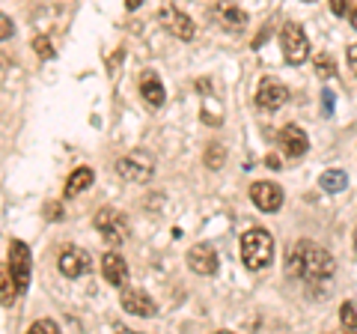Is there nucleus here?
<instances>
[{
	"label": "nucleus",
	"instance_id": "1",
	"mask_svg": "<svg viewBox=\"0 0 357 334\" xmlns=\"http://www.w3.org/2000/svg\"><path fill=\"white\" fill-rule=\"evenodd\" d=\"M333 272H337V263H333L331 251L319 248L307 239L292 242L286 251V275L289 277H298V281H307V284H321V281H331Z\"/></svg>",
	"mask_w": 357,
	"mask_h": 334
},
{
	"label": "nucleus",
	"instance_id": "2",
	"mask_svg": "<svg viewBox=\"0 0 357 334\" xmlns=\"http://www.w3.org/2000/svg\"><path fill=\"white\" fill-rule=\"evenodd\" d=\"M241 260L250 272H262L274 263V236L265 227H250L241 233Z\"/></svg>",
	"mask_w": 357,
	"mask_h": 334
},
{
	"label": "nucleus",
	"instance_id": "3",
	"mask_svg": "<svg viewBox=\"0 0 357 334\" xmlns=\"http://www.w3.org/2000/svg\"><path fill=\"white\" fill-rule=\"evenodd\" d=\"M280 45H283V60L289 66H304L310 60V39L301 24L295 21H286L280 30Z\"/></svg>",
	"mask_w": 357,
	"mask_h": 334
},
{
	"label": "nucleus",
	"instance_id": "4",
	"mask_svg": "<svg viewBox=\"0 0 357 334\" xmlns=\"http://www.w3.org/2000/svg\"><path fill=\"white\" fill-rule=\"evenodd\" d=\"M116 173L126 182L146 185L152 180V173H155V159H152L149 152H143V150H134V152L122 155V159L116 161Z\"/></svg>",
	"mask_w": 357,
	"mask_h": 334
},
{
	"label": "nucleus",
	"instance_id": "5",
	"mask_svg": "<svg viewBox=\"0 0 357 334\" xmlns=\"http://www.w3.org/2000/svg\"><path fill=\"white\" fill-rule=\"evenodd\" d=\"M96 230L105 236L107 245H114V248H119V245H126L128 239V218L119 212V209H98L96 218H93Z\"/></svg>",
	"mask_w": 357,
	"mask_h": 334
},
{
	"label": "nucleus",
	"instance_id": "6",
	"mask_svg": "<svg viewBox=\"0 0 357 334\" xmlns=\"http://www.w3.org/2000/svg\"><path fill=\"white\" fill-rule=\"evenodd\" d=\"M158 21H161V27L170 33V36H176L178 42H191L197 36V24L191 21V15L182 13V9H176V6H164L158 13Z\"/></svg>",
	"mask_w": 357,
	"mask_h": 334
},
{
	"label": "nucleus",
	"instance_id": "7",
	"mask_svg": "<svg viewBox=\"0 0 357 334\" xmlns=\"http://www.w3.org/2000/svg\"><path fill=\"white\" fill-rule=\"evenodd\" d=\"M289 102V90L283 81L277 78H262L259 87H256V108L265 110V114H274Z\"/></svg>",
	"mask_w": 357,
	"mask_h": 334
},
{
	"label": "nucleus",
	"instance_id": "8",
	"mask_svg": "<svg viewBox=\"0 0 357 334\" xmlns=\"http://www.w3.org/2000/svg\"><path fill=\"white\" fill-rule=\"evenodd\" d=\"M9 272L15 275V281H18V289L21 293H27V286H30V272H33V257H30V248L21 239H13L9 242Z\"/></svg>",
	"mask_w": 357,
	"mask_h": 334
},
{
	"label": "nucleus",
	"instance_id": "9",
	"mask_svg": "<svg viewBox=\"0 0 357 334\" xmlns=\"http://www.w3.org/2000/svg\"><path fill=\"white\" fill-rule=\"evenodd\" d=\"M185 260H188V269H191L194 275H199V277H211L218 272V266H220L218 251L211 248L208 242H197L194 248L185 254Z\"/></svg>",
	"mask_w": 357,
	"mask_h": 334
},
{
	"label": "nucleus",
	"instance_id": "10",
	"mask_svg": "<svg viewBox=\"0 0 357 334\" xmlns=\"http://www.w3.org/2000/svg\"><path fill=\"white\" fill-rule=\"evenodd\" d=\"M250 200H253V206L259 209V212L274 215V212H280L283 209V188L274 185V182H256L250 188Z\"/></svg>",
	"mask_w": 357,
	"mask_h": 334
},
{
	"label": "nucleus",
	"instance_id": "11",
	"mask_svg": "<svg viewBox=\"0 0 357 334\" xmlns=\"http://www.w3.org/2000/svg\"><path fill=\"white\" fill-rule=\"evenodd\" d=\"M119 305H122L126 314L140 317V319H149V317H155V310H158V307H155V302L146 293H143V289H134V286H122Z\"/></svg>",
	"mask_w": 357,
	"mask_h": 334
},
{
	"label": "nucleus",
	"instance_id": "12",
	"mask_svg": "<svg viewBox=\"0 0 357 334\" xmlns=\"http://www.w3.org/2000/svg\"><path fill=\"white\" fill-rule=\"evenodd\" d=\"M215 21L227 33H241L248 27V13L236 3V0H218L215 3Z\"/></svg>",
	"mask_w": 357,
	"mask_h": 334
},
{
	"label": "nucleus",
	"instance_id": "13",
	"mask_svg": "<svg viewBox=\"0 0 357 334\" xmlns=\"http://www.w3.org/2000/svg\"><path fill=\"white\" fill-rule=\"evenodd\" d=\"M277 143H280V150L289 155V159H301V155H307L310 150V138L307 131L295 126V122H289V126L280 129V135H277Z\"/></svg>",
	"mask_w": 357,
	"mask_h": 334
},
{
	"label": "nucleus",
	"instance_id": "14",
	"mask_svg": "<svg viewBox=\"0 0 357 334\" xmlns=\"http://www.w3.org/2000/svg\"><path fill=\"white\" fill-rule=\"evenodd\" d=\"M60 272L66 275V277H81V275H86L89 272V266H93V260H89V254L84 251V248H75V245H69V248H63L60 251Z\"/></svg>",
	"mask_w": 357,
	"mask_h": 334
},
{
	"label": "nucleus",
	"instance_id": "15",
	"mask_svg": "<svg viewBox=\"0 0 357 334\" xmlns=\"http://www.w3.org/2000/svg\"><path fill=\"white\" fill-rule=\"evenodd\" d=\"M102 275H105V281L110 284V286H126V281H128V263H126V257L122 254H116V251H105V257H102Z\"/></svg>",
	"mask_w": 357,
	"mask_h": 334
},
{
	"label": "nucleus",
	"instance_id": "16",
	"mask_svg": "<svg viewBox=\"0 0 357 334\" xmlns=\"http://www.w3.org/2000/svg\"><path fill=\"white\" fill-rule=\"evenodd\" d=\"M140 96H143V102H146L149 108H155V110H158L167 102V93H164L161 78L155 75L152 69H146V72L140 75Z\"/></svg>",
	"mask_w": 357,
	"mask_h": 334
},
{
	"label": "nucleus",
	"instance_id": "17",
	"mask_svg": "<svg viewBox=\"0 0 357 334\" xmlns=\"http://www.w3.org/2000/svg\"><path fill=\"white\" fill-rule=\"evenodd\" d=\"M18 296H21V289H18L15 275L9 272V263H0V305L13 307Z\"/></svg>",
	"mask_w": 357,
	"mask_h": 334
},
{
	"label": "nucleus",
	"instance_id": "18",
	"mask_svg": "<svg viewBox=\"0 0 357 334\" xmlns=\"http://www.w3.org/2000/svg\"><path fill=\"white\" fill-rule=\"evenodd\" d=\"M93 180H96V173L89 170V167H77V170L69 173V180H66V197H77V194H84L86 188H93Z\"/></svg>",
	"mask_w": 357,
	"mask_h": 334
},
{
	"label": "nucleus",
	"instance_id": "19",
	"mask_svg": "<svg viewBox=\"0 0 357 334\" xmlns=\"http://www.w3.org/2000/svg\"><path fill=\"white\" fill-rule=\"evenodd\" d=\"M319 185L325 188L328 194H340L345 185H349V176H345V170H337V167H333V170H325L319 176Z\"/></svg>",
	"mask_w": 357,
	"mask_h": 334
},
{
	"label": "nucleus",
	"instance_id": "20",
	"mask_svg": "<svg viewBox=\"0 0 357 334\" xmlns=\"http://www.w3.org/2000/svg\"><path fill=\"white\" fill-rule=\"evenodd\" d=\"M312 66H316V75H319V78H325V81L337 75V60H333L331 54H319V57L312 60Z\"/></svg>",
	"mask_w": 357,
	"mask_h": 334
},
{
	"label": "nucleus",
	"instance_id": "21",
	"mask_svg": "<svg viewBox=\"0 0 357 334\" xmlns=\"http://www.w3.org/2000/svg\"><path fill=\"white\" fill-rule=\"evenodd\" d=\"M340 322L345 326V331H357V302H342Z\"/></svg>",
	"mask_w": 357,
	"mask_h": 334
},
{
	"label": "nucleus",
	"instance_id": "22",
	"mask_svg": "<svg viewBox=\"0 0 357 334\" xmlns=\"http://www.w3.org/2000/svg\"><path fill=\"white\" fill-rule=\"evenodd\" d=\"M30 45H33V51H36L42 60H54V57H57V48L51 45V39H48V36H33Z\"/></svg>",
	"mask_w": 357,
	"mask_h": 334
},
{
	"label": "nucleus",
	"instance_id": "23",
	"mask_svg": "<svg viewBox=\"0 0 357 334\" xmlns=\"http://www.w3.org/2000/svg\"><path fill=\"white\" fill-rule=\"evenodd\" d=\"M223 159H227V150H223L220 143H211V147L206 150V164L211 167V170H218V167L223 164Z\"/></svg>",
	"mask_w": 357,
	"mask_h": 334
},
{
	"label": "nucleus",
	"instance_id": "24",
	"mask_svg": "<svg viewBox=\"0 0 357 334\" xmlns=\"http://www.w3.org/2000/svg\"><path fill=\"white\" fill-rule=\"evenodd\" d=\"M30 331H33V334H54V331H60V326H57L54 319H36V322L30 326Z\"/></svg>",
	"mask_w": 357,
	"mask_h": 334
},
{
	"label": "nucleus",
	"instance_id": "25",
	"mask_svg": "<svg viewBox=\"0 0 357 334\" xmlns=\"http://www.w3.org/2000/svg\"><path fill=\"white\" fill-rule=\"evenodd\" d=\"M15 36V24H13V18L0 13V42H6V39H13Z\"/></svg>",
	"mask_w": 357,
	"mask_h": 334
},
{
	"label": "nucleus",
	"instance_id": "26",
	"mask_svg": "<svg viewBox=\"0 0 357 334\" xmlns=\"http://www.w3.org/2000/svg\"><path fill=\"white\" fill-rule=\"evenodd\" d=\"M331 3V13L333 15H340V18H345L351 13V6H354V0H328Z\"/></svg>",
	"mask_w": 357,
	"mask_h": 334
},
{
	"label": "nucleus",
	"instance_id": "27",
	"mask_svg": "<svg viewBox=\"0 0 357 334\" xmlns=\"http://www.w3.org/2000/svg\"><path fill=\"white\" fill-rule=\"evenodd\" d=\"M321 108H325V117H333V108H337V96H333V90H321Z\"/></svg>",
	"mask_w": 357,
	"mask_h": 334
},
{
	"label": "nucleus",
	"instance_id": "28",
	"mask_svg": "<svg viewBox=\"0 0 357 334\" xmlns=\"http://www.w3.org/2000/svg\"><path fill=\"white\" fill-rule=\"evenodd\" d=\"M45 218H48V221H63L66 218L63 206L60 203H48V206H45Z\"/></svg>",
	"mask_w": 357,
	"mask_h": 334
},
{
	"label": "nucleus",
	"instance_id": "29",
	"mask_svg": "<svg viewBox=\"0 0 357 334\" xmlns=\"http://www.w3.org/2000/svg\"><path fill=\"white\" fill-rule=\"evenodd\" d=\"M345 60H349V69L357 75V42H354V45H349V51H345Z\"/></svg>",
	"mask_w": 357,
	"mask_h": 334
},
{
	"label": "nucleus",
	"instance_id": "30",
	"mask_svg": "<svg viewBox=\"0 0 357 334\" xmlns=\"http://www.w3.org/2000/svg\"><path fill=\"white\" fill-rule=\"evenodd\" d=\"M265 167H271V170H280V167H283L280 164V155H274V152L265 155Z\"/></svg>",
	"mask_w": 357,
	"mask_h": 334
},
{
	"label": "nucleus",
	"instance_id": "31",
	"mask_svg": "<svg viewBox=\"0 0 357 334\" xmlns=\"http://www.w3.org/2000/svg\"><path fill=\"white\" fill-rule=\"evenodd\" d=\"M349 21H351V27L357 30V0H354V6H351V13H349Z\"/></svg>",
	"mask_w": 357,
	"mask_h": 334
},
{
	"label": "nucleus",
	"instance_id": "32",
	"mask_svg": "<svg viewBox=\"0 0 357 334\" xmlns=\"http://www.w3.org/2000/svg\"><path fill=\"white\" fill-rule=\"evenodd\" d=\"M143 6V0H126V9H131V13H134V9H140Z\"/></svg>",
	"mask_w": 357,
	"mask_h": 334
},
{
	"label": "nucleus",
	"instance_id": "33",
	"mask_svg": "<svg viewBox=\"0 0 357 334\" xmlns=\"http://www.w3.org/2000/svg\"><path fill=\"white\" fill-rule=\"evenodd\" d=\"M354 254H357V230H354Z\"/></svg>",
	"mask_w": 357,
	"mask_h": 334
},
{
	"label": "nucleus",
	"instance_id": "34",
	"mask_svg": "<svg viewBox=\"0 0 357 334\" xmlns=\"http://www.w3.org/2000/svg\"><path fill=\"white\" fill-rule=\"evenodd\" d=\"M304 3H312V0H304Z\"/></svg>",
	"mask_w": 357,
	"mask_h": 334
}]
</instances>
